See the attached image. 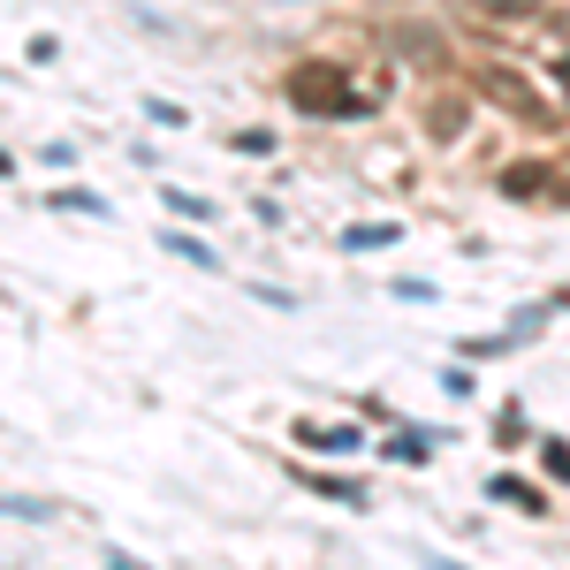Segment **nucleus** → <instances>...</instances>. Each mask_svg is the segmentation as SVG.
Listing matches in <instances>:
<instances>
[{
    "label": "nucleus",
    "instance_id": "obj_6",
    "mask_svg": "<svg viewBox=\"0 0 570 570\" xmlns=\"http://www.w3.org/2000/svg\"><path fill=\"white\" fill-rule=\"evenodd\" d=\"M389 456H395V464H419V456H426V441H419V434H395Z\"/></svg>",
    "mask_w": 570,
    "mask_h": 570
},
{
    "label": "nucleus",
    "instance_id": "obj_8",
    "mask_svg": "<svg viewBox=\"0 0 570 570\" xmlns=\"http://www.w3.org/2000/svg\"><path fill=\"white\" fill-rule=\"evenodd\" d=\"M426 563H434V570H464V563H449V556H426Z\"/></svg>",
    "mask_w": 570,
    "mask_h": 570
},
{
    "label": "nucleus",
    "instance_id": "obj_3",
    "mask_svg": "<svg viewBox=\"0 0 570 570\" xmlns=\"http://www.w3.org/2000/svg\"><path fill=\"white\" fill-rule=\"evenodd\" d=\"M305 441H312V449H327V456H351V449H357L351 426H305Z\"/></svg>",
    "mask_w": 570,
    "mask_h": 570
},
{
    "label": "nucleus",
    "instance_id": "obj_1",
    "mask_svg": "<svg viewBox=\"0 0 570 570\" xmlns=\"http://www.w3.org/2000/svg\"><path fill=\"white\" fill-rule=\"evenodd\" d=\"M289 91H297L305 115H357V99H343V69H327V61H320V69H297Z\"/></svg>",
    "mask_w": 570,
    "mask_h": 570
},
{
    "label": "nucleus",
    "instance_id": "obj_7",
    "mask_svg": "<svg viewBox=\"0 0 570 570\" xmlns=\"http://www.w3.org/2000/svg\"><path fill=\"white\" fill-rule=\"evenodd\" d=\"M107 570H137V563H130V556H107Z\"/></svg>",
    "mask_w": 570,
    "mask_h": 570
},
{
    "label": "nucleus",
    "instance_id": "obj_4",
    "mask_svg": "<svg viewBox=\"0 0 570 570\" xmlns=\"http://www.w3.org/2000/svg\"><path fill=\"white\" fill-rule=\"evenodd\" d=\"M160 198H168V214H190V220H206V214H214V206H206V198H190V190H176V183H168V190H160Z\"/></svg>",
    "mask_w": 570,
    "mask_h": 570
},
{
    "label": "nucleus",
    "instance_id": "obj_2",
    "mask_svg": "<svg viewBox=\"0 0 570 570\" xmlns=\"http://www.w3.org/2000/svg\"><path fill=\"white\" fill-rule=\"evenodd\" d=\"M487 494H494V502H510V510H532V518H540V494H532L525 480H487Z\"/></svg>",
    "mask_w": 570,
    "mask_h": 570
},
{
    "label": "nucleus",
    "instance_id": "obj_5",
    "mask_svg": "<svg viewBox=\"0 0 570 570\" xmlns=\"http://www.w3.org/2000/svg\"><path fill=\"white\" fill-rule=\"evenodd\" d=\"M168 252H183V259H190V266H206V274H214V252H206V244H190V236H176V228H168Z\"/></svg>",
    "mask_w": 570,
    "mask_h": 570
}]
</instances>
